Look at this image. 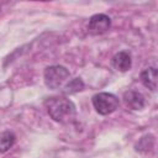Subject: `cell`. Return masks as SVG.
<instances>
[{"label":"cell","instance_id":"1","mask_svg":"<svg viewBox=\"0 0 158 158\" xmlns=\"http://www.w3.org/2000/svg\"><path fill=\"white\" fill-rule=\"evenodd\" d=\"M46 107L49 116L60 123L72 122L77 115V109L73 101L64 96H53L46 101Z\"/></svg>","mask_w":158,"mask_h":158},{"label":"cell","instance_id":"3","mask_svg":"<svg viewBox=\"0 0 158 158\" xmlns=\"http://www.w3.org/2000/svg\"><path fill=\"white\" fill-rule=\"evenodd\" d=\"M118 98L111 93H99L93 96V106L100 115H109L118 107Z\"/></svg>","mask_w":158,"mask_h":158},{"label":"cell","instance_id":"5","mask_svg":"<svg viewBox=\"0 0 158 158\" xmlns=\"http://www.w3.org/2000/svg\"><path fill=\"white\" fill-rule=\"evenodd\" d=\"M111 64L116 70L120 72H127L131 65H132V59H131V54L126 51H121L118 53H116L112 59H111Z\"/></svg>","mask_w":158,"mask_h":158},{"label":"cell","instance_id":"4","mask_svg":"<svg viewBox=\"0 0 158 158\" xmlns=\"http://www.w3.org/2000/svg\"><path fill=\"white\" fill-rule=\"evenodd\" d=\"M110 26H111V20L107 15L96 14L90 17L89 23H88V31L91 35L98 36V35H102L106 31H109Z\"/></svg>","mask_w":158,"mask_h":158},{"label":"cell","instance_id":"6","mask_svg":"<svg viewBox=\"0 0 158 158\" xmlns=\"http://www.w3.org/2000/svg\"><path fill=\"white\" fill-rule=\"evenodd\" d=\"M123 101L132 110H139L144 106V96L136 90L126 91L123 94Z\"/></svg>","mask_w":158,"mask_h":158},{"label":"cell","instance_id":"8","mask_svg":"<svg viewBox=\"0 0 158 158\" xmlns=\"http://www.w3.org/2000/svg\"><path fill=\"white\" fill-rule=\"evenodd\" d=\"M15 141H16V137L12 132H10V131L1 132L0 133V152L4 153L6 151H9L14 146Z\"/></svg>","mask_w":158,"mask_h":158},{"label":"cell","instance_id":"7","mask_svg":"<svg viewBox=\"0 0 158 158\" xmlns=\"http://www.w3.org/2000/svg\"><path fill=\"white\" fill-rule=\"evenodd\" d=\"M157 75H158V72H157L156 67H149V68L144 69L141 73L142 84L146 88H148V89L154 91L157 89Z\"/></svg>","mask_w":158,"mask_h":158},{"label":"cell","instance_id":"2","mask_svg":"<svg viewBox=\"0 0 158 158\" xmlns=\"http://www.w3.org/2000/svg\"><path fill=\"white\" fill-rule=\"evenodd\" d=\"M44 84L49 89H59L70 77L69 70L63 65H51L44 70Z\"/></svg>","mask_w":158,"mask_h":158},{"label":"cell","instance_id":"9","mask_svg":"<svg viewBox=\"0 0 158 158\" xmlns=\"http://www.w3.org/2000/svg\"><path fill=\"white\" fill-rule=\"evenodd\" d=\"M84 88V83L80 78H75V79H72L65 86H64V91L67 94H73V93H77V91H80L83 90Z\"/></svg>","mask_w":158,"mask_h":158}]
</instances>
